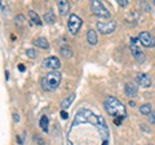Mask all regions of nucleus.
Returning <instances> with one entry per match:
<instances>
[{
  "instance_id": "obj_1",
  "label": "nucleus",
  "mask_w": 155,
  "mask_h": 145,
  "mask_svg": "<svg viewBox=\"0 0 155 145\" xmlns=\"http://www.w3.org/2000/svg\"><path fill=\"white\" fill-rule=\"evenodd\" d=\"M67 140L71 145H109V126L102 115L80 108L72 119Z\"/></svg>"
},
{
  "instance_id": "obj_21",
  "label": "nucleus",
  "mask_w": 155,
  "mask_h": 145,
  "mask_svg": "<svg viewBox=\"0 0 155 145\" xmlns=\"http://www.w3.org/2000/svg\"><path fill=\"white\" fill-rule=\"evenodd\" d=\"M16 26H18V27H23L26 25V20H25V17L22 16V14H18V16H16Z\"/></svg>"
},
{
  "instance_id": "obj_18",
  "label": "nucleus",
  "mask_w": 155,
  "mask_h": 145,
  "mask_svg": "<svg viewBox=\"0 0 155 145\" xmlns=\"http://www.w3.org/2000/svg\"><path fill=\"white\" fill-rule=\"evenodd\" d=\"M74 100H75V93H71L69 97H66V99L61 103V108H62V109H67V108H69V106L72 104V101H74Z\"/></svg>"
},
{
  "instance_id": "obj_2",
  "label": "nucleus",
  "mask_w": 155,
  "mask_h": 145,
  "mask_svg": "<svg viewBox=\"0 0 155 145\" xmlns=\"http://www.w3.org/2000/svg\"><path fill=\"white\" fill-rule=\"evenodd\" d=\"M104 106H105V110L109 115L114 118H125L127 115V109L125 106L122 104V101L118 100L114 96H107L104 101Z\"/></svg>"
},
{
  "instance_id": "obj_7",
  "label": "nucleus",
  "mask_w": 155,
  "mask_h": 145,
  "mask_svg": "<svg viewBox=\"0 0 155 145\" xmlns=\"http://www.w3.org/2000/svg\"><path fill=\"white\" fill-rule=\"evenodd\" d=\"M138 40H140V43H141L143 47H146V48L155 47V39H154V36L149 31H141V32H140Z\"/></svg>"
},
{
  "instance_id": "obj_17",
  "label": "nucleus",
  "mask_w": 155,
  "mask_h": 145,
  "mask_svg": "<svg viewBox=\"0 0 155 145\" xmlns=\"http://www.w3.org/2000/svg\"><path fill=\"white\" fill-rule=\"evenodd\" d=\"M28 16H30L31 21H32L34 23H36V25H39V26H41V25H43V22H41V20H40V17H39V14H38L35 11H28Z\"/></svg>"
},
{
  "instance_id": "obj_12",
  "label": "nucleus",
  "mask_w": 155,
  "mask_h": 145,
  "mask_svg": "<svg viewBox=\"0 0 155 145\" xmlns=\"http://www.w3.org/2000/svg\"><path fill=\"white\" fill-rule=\"evenodd\" d=\"M32 43H34V44H35L36 47L41 48V49H48V48H49V42H48L47 38H44V36L35 38V39L32 40Z\"/></svg>"
},
{
  "instance_id": "obj_33",
  "label": "nucleus",
  "mask_w": 155,
  "mask_h": 145,
  "mask_svg": "<svg viewBox=\"0 0 155 145\" xmlns=\"http://www.w3.org/2000/svg\"><path fill=\"white\" fill-rule=\"evenodd\" d=\"M147 145H153V144H147Z\"/></svg>"
},
{
  "instance_id": "obj_3",
  "label": "nucleus",
  "mask_w": 155,
  "mask_h": 145,
  "mask_svg": "<svg viewBox=\"0 0 155 145\" xmlns=\"http://www.w3.org/2000/svg\"><path fill=\"white\" fill-rule=\"evenodd\" d=\"M62 74L60 71H51L40 79V86L45 92H53L61 84Z\"/></svg>"
},
{
  "instance_id": "obj_29",
  "label": "nucleus",
  "mask_w": 155,
  "mask_h": 145,
  "mask_svg": "<svg viewBox=\"0 0 155 145\" xmlns=\"http://www.w3.org/2000/svg\"><path fill=\"white\" fill-rule=\"evenodd\" d=\"M18 69H19V71H25V66H23V65H19Z\"/></svg>"
},
{
  "instance_id": "obj_11",
  "label": "nucleus",
  "mask_w": 155,
  "mask_h": 145,
  "mask_svg": "<svg viewBox=\"0 0 155 145\" xmlns=\"http://www.w3.org/2000/svg\"><path fill=\"white\" fill-rule=\"evenodd\" d=\"M124 91H125V95L128 96V97H136L138 93V87L137 84H134V83H127L124 87Z\"/></svg>"
},
{
  "instance_id": "obj_14",
  "label": "nucleus",
  "mask_w": 155,
  "mask_h": 145,
  "mask_svg": "<svg viewBox=\"0 0 155 145\" xmlns=\"http://www.w3.org/2000/svg\"><path fill=\"white\" fill-rule=\"evenodd\" d=\"M87 42H88L91 46H96L97 42H98V38H97V32L93 30V29H89V30L87 31Z\"/></svg>"
},
{
  "instance_id": "obj_23",
  "label": "nucleus",
  "mask_w": 155,
  "mask_h": 145,
  "mask_svg": "<svg viewBox=\"0 0 155 145\" xmlns=\"http://www.w3.org/2000/svg\"><path fill=\"white\" fill-rule=\"evenodd\" d=\"M34 140L38 143V145H44V140L41 139L40 135H35V136H34Z\"/></svg>"
},
{
  "instance_id": "obj_4",
  "label": "nucleus",
  "mask_w": 155,
  "mask_h": 145,
  "mask_svg": "<svg viewBox=\"0 0 155 145\" xmlns=\"http://www.w3.org/2000/svg\"><path fill=\"white\" fill-rule=\"evenodd\" d=\"M91 11L93 12V14L102 18H109L111 16V13L109 12V9L98 0H92L91 2Z\"/></svg>"
},
{
  "instance_id": "obj_24",
  "label": "nucleus",
  "mask_w": 155,
  "mask_h": 145,
  "mask_svg": "<svg viewBox=\"0 0 155 145\" xmlns=\"http://www.w3.org/2000/svg\"><path fill=\"white\" fill-rule=\"evenodd\" d=\"M118 4L119 5H122V7H127L129 4V2L128 0H118Z\"/></svg>"
},
{
  "instance_id": "obj_34",
  "label": "nucleus",
  "mask_w": 155,
  "mask_h": 145,
  "mask_svg": "<svg viewBox=\"0 0 155 145\" xmlns=\"http://www.w3.org/2000/svg\"><path fill=\"white\" fill-rule=\"evenodd\" d=\"M154 4H155V0H154Z\"/></svg>"
},
{
  "instance_id": "obj_16",
  "label": "nucleus",
  "mask_w": 155,
  "mask_h": 145,
  "mask_svg": "<svg viewBox=\"0 0 155 145\" xmlns=\"http://www.w3.org/2000/svg\"><path fill=\"white\" fill-rule=\"evenodd\" d=\"M60 53L64 59H71L72 57V49L69 47V46H64L60 48Z\"/></svg>"
},
{
  "instance_id": "obj_25",
  "label": "nucleus",
  "mask_w": 155,
  "mask_h": 145,
  "mask_svg": "<svg viewBox=\"0 0 155 145\" xmlns=\"http://www.w3.org/2000/svg\"><path fill=\"white\" fill-rule=\"evenodd\" d=\"M149 122L150 123H155V112H153L151 114L149 115Z\"/></svg>"
},
{
  "instance_id": "obj_15",
  "label": "nucleus",
  "mask_w": 155,
  "mask_h": 145,
  "mask_svg": "<svg viewBox=\"0 0 155 145\" xmlns=\"http://www.w3.org/2000/svg\"><path fill=\"white\" fill-rule=\"evenodd\" d=\"M44 21L48 23V25H53L56 22V14L52 9H48V11L44 13Z\"/></svg>"
},
{
  "instance_id": "obj_10",
  "label": "nucleus",
  "mask_w": 155,
  "mask_h": 145,
  "mask_svg": "<svg viewBox=\"0 0 155 145\" xmlns=\"http://www.w3.org/2000/svg\"><path fill=\"white\" fill-rule=\"evenodd\" d=\"M130 52H132V55L136 59V61L140 62V64H143L145 62V55L137 46H130Z\"/></svg>"
},
{
  "instance_id": "obj_20",
  "label": "nucleus",
  "mask_w": 155,
  "mask_h": 145,
  "mask_svg": "<svg viewBox=\"0 0 155 145\" xmlns=\"http://www.w3.org/2000/svg\"><path fill=\"white\" fill-rule=\"evenodd\" d=\"M39 124H40V128L43 130V131L48 132V124H49V119H48L47 115H43V117L40 118V122H39Z\"/></svg>"
},
{
  "instance_id": "obj_30",
  "label": "nucleus",
  "mask_w": 155,
  "mask_h": 145,
  "mask_svg": "<svg viewBox=\"0 0 155 145\" xmlns=\"http://www.w3.org/2000/svg\"><path fill=\"white\" fill-rule=\"evenodd\" d=\"M129 105L133 108V106H136V103H134V101H129Z\"/></svg>"
},
{
  "instance_id": "obj_19",
  "label": "nucleus",
  "mask_w": 155,
  "mask_h": 145,
  "mask_svg": "<svg viewBox=\"0 0 155 145\" xmlns=\"http://www.w3.org/2000/svg\"><path fill=\"white\" fill-rule=\"evenodd\" d=\"M140 113L142 115H150L153 113V108H151V104H143L141 108H140Z\"/></svg>"
},
{
  "instance_id": "obj_9",
  "label": "nucleus",
  "mask_w": 155,
  "mask_h": 145,
  "mask_svg": "<svg viewBox=\"0 0 155 145\" xmlns=\"http://www.w3.org/2000/svg\"><path fill=\"white\" fill-rule=\"evenodd\" d=\"M136 82H137V84H140L141 87H145V88L151 87V83H153L150 75L145 74V72H140V74L136 75Z\"/></svg>"
},
{
  "instance_id": "obj_26",
  "label": "nucleus",
  "mask_w": 155,
  "mask_h": 145,
  "mask_svg": "<svg viewBox=\"0 0 155 145\" xmlns=\"http://www.w3.org/2000/svg\"><path fill=\"white\" fill-rule=\"evenodd\" d=\"M61 118L62 119H67V118H69V113L65 112V110H62V112H61Z\"/></svg>"
},
{
  "instance_id": "obj_28",
  "label": "nucleus",
  "mask_w": 155,
  "mask_h": 145,
  "mask_svg": "<svg viewBox=\"0 0 155 145\" xmlns=\"http://www.w3.org/2000/svg\"><path fill=\"white\" fill-rule=\"evenodd\" d=\"M114 123H115V124H118V126H120V124H122V118H115Z\"/></svg>"
},
{
  "instance_id": "obj_8",
  "label": "nucleus",
  "mask_w": 155,
  "mask_h": 145,
  "mask_svg": "<svg viewBox=\"0 0 155 145\" xmlns=\"http://www.w3.org/2000/svg\"><path fill=\"white\" fill-rule=\"evenodd\" d=\"M43 64H44V67H47V69H51L53 71H58V69L61 67V61L56 56L47 57V59L43 61Z\"/></svg>"
},
{
  "instance_id": "obj_22",
  "label": "nucleus",
  "mask_w": 155,
  "mask_h": 145,
  "mask_svg": "<svg viewBox=\"0 0 155 145\" xmlns=\"http://www.w3.org/2000/svg\"><path fill=\"white\" fill-rule=\"evenodd\" d=\"M26 56L34 60V59H36L38 57V52L35 49H32V48H28V49H26Z\"/></svg>"
},
{
  "instance_id": "obj_13",
  "label": "nucleus",
  "mask_w": 155,
  "mask_h": 145,
  "mask_svg": "<svg viewBox=\"0 0 155 145\" xmlns=\"http://www.w3.org/2000/svg\"><path fill=\"white\" fill-rule=\"evenodd\" d=\"M57 5H58V11H60L61 16H66V14L69 13V9H70L69 2H66V0H60Z\"/></svg>"
},
{
  "instance_id": "obj_32",
  "label": "nucleus",
  "mask_w": 155,
  "mask_h": 145,
  "mask_svg": "<svg viewBox=\"0 0 155 145\" xmlns=\"http://www.w3.org/2000/svg\"><path fill=\"white\" fill-rule=\"evenodd\" d=\"M5 78L9 79V72H8V71H5Z\"/></svg>"
},
{
  "instance_id": "obj_27",
  "label": "nucleus",
  "mask_w": 155,
  "mask_h": 145,
  "mask_svg": "<svg viewBox=\"0 0 155 145\" xmlns=\"http://www.w3.org/2000/svg\"><path fill=\"white\" fill-rule=\"evenodd\" d=\"M13 120L14 122H19V115L17 113H13Z\"/></svg>"
},
{
  "instance_id": "obj_6",
  "label": "nucleus",
  "mask_w": 155,
  "mask_h": 145,
  "mask_svg": "<svg viewBox=\"0 0 155 145\" xmlns=\"http://www.w3.org/2000/svg\"><path fill=\"white\" fill-rule=\"evenodd\" d=\"M97 30L98 32H101L102 35H107V34L114 32V30L116 29V22L115 21H107V22H97Z\"/></svg>"
},
{
  "instance_id": "obj_5",
  "label": "nucleus",
  "mask_w": 155,
  "mask_h": 145,
  "mask_svg": "<svg viewBox=\"0 0 155 145\" xmlns=\"http://www.w3.org/2000/svg\"><path fill=\"white\" fill-rule=\"evenodd\" d=\"M81 18L79 16H76V14H70L69 17V22H67V27H69V32L71 35H76L78 32H79L80 27H81Z\"/></svg>"
},
{
  "instance_id": "obj_31",
  "label": "nucleus",
  "mask_w": 155,
  "mask_h": 145,
  "mask_svg": "<svg viewBox=\"0 0 155 145\" xmlns=\"http://www.w3.org/2000/svg\"><path fill=\"white\" fill-rule=\"evenodd\" d=\"M17 140H18V144H22V140H21V137H19V136L17 137Z\"/></svg>"
}]
</instances>
